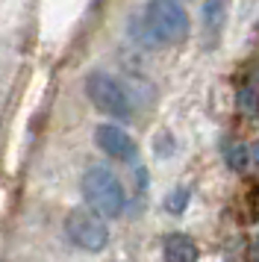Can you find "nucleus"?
Instances as JSON below:
<instances>
[{
    "instance_id": "nucleus-1",
    "label": "nucleus",
    "mask_w": 259,
    "mask_h": 262,
    "mask_svg": "<svg viewBox=\"0 0 259 262\" xmlns=\"http://www.w3.org/2000/svg\"><path fill=\"white\" fill-rule=\"evenodd\" d=\"M188 15L177 0H150L133 21V36L147 48L180 45L188 38Z\"/></svg>"
},
{
    "instance_id": "nucleus-2",
    "label": "nucleus",
    "mask_w": 259,
    "mask_h": 262,
    "mask_svg": "<svg viewBox=\"0 0 259 262\" xmlns=\"http://www.w3.org/2000/svg\"><path fill=\"white\" fill-rule=\"evenodd\" d=\"M82 198H85V203L94 212L103 215V218H118L124 212V203H127L121 180L115 177L112 168L106 165H92L82 174Z\"/></svg>"
},
{
    "instance_id": "nucleus-3",
    "label": "nucleus",
    "mask_w": 259,
    "mask_h": 262,
    "mask_svg": "<svg viewBox=\"0 0 259 262\" xmlns=\"http://www.w3.org/2000/svg\"><path fill=\"white\" fill-rule=\"evenodd\" d=\"M85 95L92 100L94 106L106 112V115H112V118H121L127 121L133 115V106H130V95L124 92V85L118 83L115 77H109V74H89V80H85Z\"/></svg>"
},
{
    "instance_id": "nucleus-4",
    "label": "nucleus",
    "mask_w": 259,
    "mask_h": 262,
    "mask_svg": "<svg viewBox=\"0 0 259 262\" xmlns=\"http://www.w3.org/2000/svg\"><path fill=\"white\" fill-rule=\"evenodd\" d=\"M65 233L68 238L82 250H103L106 242H109V230L103 224V215H97L89 206V209H71L68 218H65Z\"/></svg>"
},
{
    "instance_id": "nucleus-5",
    "label": "nucleus",
    "mask_w": 259,
    "mask_h": 262,
    "mask_svg": "<svg viewBox=\"0 0 259 262\" xmlns=\"http://www.w3.org/2000/svg\"><path fill=\"white\" fill-rule=\"evenodd\" d=\"M94 142L97 147L109 154L112 159H121V162H133L136 154H139V147L136 142L127 136V130H121L118 124H100L97 130H94Z\"/></svg>"
},
{
    "instance_id": "nucleus-6",
    "label": "nucleus",
    "mask_w": 259,
    "mask_h": 262,
    "mask_svg": "<svg viewBox=\"0 0 259 262\" xmlns=\"http://www.w3.org/2000/svg\"><path fill=\"white\" fill-rule=\"evenodd\" d=\"M162 259L165 262H198V245L186 233H171V236H165Z\"/></svg>"
},
{
    "instance_id": "nucleus-7",
    "label": "nucleus",
    "mask_w": 259,
    "mask_h": 262,
    "mask_svg": "<svg viewBox=\"0 0 259 262\" xmlns=\"http://www.w3.org/2000/svg\"><path fill=\"white\" fill-rule=\"evenodd\" d=\"M227 24V0H203V30L209 36H221Z\"/></svg>"
},
{
    "instance_id": "nucleus-8",
    "label": "nucleus",
    "mask_w": 259,
    "mask_h": 262,
    "mask_svg": "<svg viewBox=\"0 0 259 262\" xmlns=\"http://www.w3.org/2000/svg\"><path fill=\"white\" fill-rule=\"evenodd\" d=\"M242 109H247V112H256L259 109V71H256V77L247 83L245 92H242Z\"/></svg>"
},
{
    "instance_id": "nucleus-9",
    "label": "nucleus",
    "mask_w": 259,
    "mask_h": 262,
    "mask_svg": "<svg viewBox=\"0 0 259 262\" xmlns=\"http://www.w3.org/2000/svg\"><path fill=\"white\" fill-rule=\"evenodd\" d=\"M230 165H233V168H245L247 165V147H242V144H239V147H233V150H230Z\"/></svg>"
},
{
    "instance_id": "nucleus-10",
    "label": "nucleus",
    "mask_w": 259,
    "mask_h": 262,
    "mask_svg": "<svg viewBox=\"0 0 259 262\" xmlns=\"http://www.w3.org/2000/svg\"><path fill=\"white\" fill-rule=\"evenodd\" d=\"M253 159H256V162H259V142L253 144Z\"/></svg>"
}]
</instances>
